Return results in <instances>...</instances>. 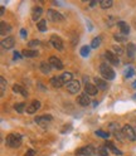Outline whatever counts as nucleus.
<instances>
[{"mask_svg":"<svg viewBox=\"0 0 136 156\" xmlns=\"http://www.w3.org/2000/svg\"><path fill=\"white\" fill-rule=\"evenodd\" d=\"M6 146L12 149H16L22 145V136L19 133H10L6 136V140H5Z\"/></svg>","mask_w":136,"mask_h":156,"instance_id":"1","label":"nucleus"},{"mask_svg":"<svg viewBox=\"0 0 136 156\" xmlns=\"http://www.w3.org/2000/svg\"><path fill=\"white\" fill-rule=\"evenodd\" d=\"M100 73H101V76L105 78V80L111 81V80L115 78V71L107 63H101L100 64Z\"/></svg>","mask_w":136,"mask_h":156,"instance_id":"2","label":"nucleus"},{"mask_svg":"<svg viewBox=\"0 0 136 156\" xmlns=\"http://www.w3.org/2000/svg\"><path fill=\"white\" fill-rule=\"evenodd\" d=\"M122 133L125 136V139H127L129 141H135L136 140V132L130 125H125L123 126L122 127Z\"/></svg>","mask_w":136,"mask_h":156,"instance_id":"3","label":"nucleus"},{"mask_svg":"<svg viewBox=\"0 0 136 156\" xmlns=\"http://www.w3.org/2000/svg\"><path fill=\"white\" fill-rule=\"evenodd\" d=\"M53 120V117L51 115H43V116H38L35 117V123H38L42 127H47Z\"/></svg>","mask_w":136,"mask_h":156,"instance_id":"4","label":"nucleus"},{"mask_svg":"<svg viewBox=\"0 0 136 156\" xmlns=\"http://www.w3.org/2000/svg\"><path fill=\"white\" fill-rule=\"evenodd\" d=\"M47 15L51 22H62L64 19V16L61 13H58L57 10H53V9H49V10L47 12Z\"/></svg>","mask_w":136,"mask_h":156,"instance_id":"5","label":"nucleus"},{"mask_svg":"<svg viewBox=\"0 0 136 156\" xmlns=\"http://www.w3.org/2000/svg\"><path fill=\"white\" fill-rule=\"evenodd\" d=\"M66 87H67V91L70 92V93H72V94L78 93L80 90H81V84H80V82H77V81H74V80L71 81L70 83H67Z\"/></svg>","mask_w":136,"mask_h":156,"instance_id":"6","label":"nucleus"},{"mask_svg":"<svg viewBox=\"0 0 136 156\" xmlns=\"http://www.w3.org/2000/svg\"><path fill=\"white\" fill-rule=\"evenodd\" d=\"M95 152H96V150L92 146H84V147H81L76 151V154L78 156H92Z\"/></svg>","mask_w":136,"mask_h":156,"instance_id":"7","label":"nucleus"},{"mask_svg":"<svg viewBox=\"0 0 136 156\" xmlns=\"http://www.w3.org/2000/svg\"><path fill=\"white\" fill-rule=\"evenodd\" d=\"M49 64L52 66V68H54V69H63V63H62V61L59 59L58 57H54V55H52L51 58H49Z\"/></svg>","mask_w":136,"mask_h":156,"instance_id":"8","label":"nucleus"},{"mask_svg":"<svg viewBox=\"0 0 136 156\" xmlns=\"http://www.w3.org/2000/svg\"><path fill=\"white\" fill-rule=\"evenodd\" d=\"M15 44V39L13 37H6L5 39H3L2 41V48L3 49H12V48L14 47Z\"/></svg>","mask_w":136,"mask_h":156,"instance_id":"9","label":"nucleus"},{"mask_svg":"<svg viewBox=\"0 0 136 156\" xmlns=\"http://www.w3.org/2000/svg\"><path fill=\"white\" fill-rule=\"evenodd\" d=\"M51 43H52V45L55 48L57 51H63V41L59 37L52 35L51 37Z\"/></svg>","mask_w":136,"mask_h":156,"instance_id":"10","label":"nucleus"},{"mask_svg":"<svg viewBox=\"0 0 136 156\" xmlns=\"http://www.w3.org/2000/svg\"><path fill=\"white\" fill-rule=\"evenodd\" d=\"M39 108H41V102L38 100H34L27 106V112L32 115V113H35Z\"/></svg>","mask_w":136,"mask_h":156,"instance_id":"11","label":"nucleus"},{"mask_svg":"<svg viewBox=\"0 0 136 156\" xmlns=\"http://www.w3.org/2000/svg\"><path fill=\"white\" fill-rule=\"evenodd\" d=\"M105 57H106V59H107V62L111 63V64H113V66H117L119 62H120V61H119V57L116 55L115 53L110 52V51L105 52Z\"/></svg>","mask_w":136,"mask_h":156,"instance_id":"12","label":"nucleus"},{"mask_svg":"<svg viewBox=\"0 0 136 156\" xmlns=\"http://www.w3.org/2000/svg\"><path fill=\"white\" fill-rule=\"evenodd\" d=\"M77 102H78L81 106L86 107V106H88V105L91 103V100H90V97H88V94H87V93H82V94L78 96V98H77Z\"/></svg>","mask_w":136,"mask_h":156,"instance_id":"13","label":"nucleus"},{"mask_svg":"<svg viewBox=\"0 0 136 156\" xmlns=\"http://www.w3.org/2000/svg\"><path fill=\"white\" fill-rule=\"evenodd\" d=\"M97 90L98 88L92 83H86V86H84V93H87L88 96H95L97 93Z\"/></svg>","mask_w":136,"mask_h":156,"instance_id":"14","label":"nucleus"},{"mask_svg":"<svg viewBox=\"0 0 136 156\" xmlns=\"http://www.w3.org/2000/svg\"><path fill=\"white\" fill-rule=\"evenodd\" d=\"M117 27H119V29H120V33H121V34L125 35V34H129V33H130V27L127 25V23L120 20V22H117Z\"/></svg>","mask_w":136,"mask_h":156,"instance_id":"15","label":"nucleus"},{"mask_svg":"<svg viewBox=\"0 0 136 156\" xmlns=\"http://www.w3.org/2000/svg\"><path fill=\"white\" fill-rule=\"evenodd\" d=\"M51 84H52V87H54V88H61L64 83H63L61 77H52L51 78Z\"/></svg>","mask_w":136,"mask_h":156,"instance_id":"16","label":"nucleus"},{"mask_svg":"<svg viewBox=\"0 0 136 156\" xmlns=\"http://www.w3.org/2000/svg\"><path fill=\"white\" fill-rule=\"evenodd\" d=\"M95 86L97 87L98 90H102V91H105V90H107V83H106L103 80H101V78H95Z\"/></svg>","mask_w":136,"mask_h":156,"instance_id":"17","label":"nucleus"},{"mask_svg":"<svg viewBox=\"0 0 136 156\" xmlns=\"http://www.w3.org/2000/svg\"><path fill=\"white\" fill-rule=\"evenodd\" d=\"M42 13H43V9H42L41 6H35V8H33V12H32V19L37 22V19H39V18H41Z\"/></svg>","mask_w":136,"mask_h":156,"instance_id":"18","label":"nucleus"},{"mask_svg":"<svg viewBox=\"0 0 136 156\" xmlns=\"http://www.w3.org/2000/svg\"><path fill=\"white\" fill-rule=\"evenodd\" d=\"M13 91H14L15 93H20V94H22V96H24V97H27V96H28L27 90L24 88V87H22L20 84H14V86H13Z\"/></svg>","mask_w":136,"mask_h":156,"instance_id":"19","label":"nucleus"},{"mask_svg":"<svg viewBox=\"0 0 136 156\" xmlns=\"http://www.w3.org/2000/svg\"><path fill=\"white\" fill-rule=\"evenodd\" d=\"M39 68H41L42 73L48 74V73L51 72V69H52V66L49 64V62H42V63H41V66H39Z\"/></svg>","mask_w":136,"mask_h":156,"instance_id":"20","label":"nucleus"},{"mask_svg":"<svg viewBox=\"0 0 136 156\" xmlns=\"http://www.w3.org/2000/svg\"><path fill=\"white\" fill-rule=\"evenodd\" d=\"M0 28H2V30H0V33H2V35H6L8 33L12 32V27L6 24L5 22H2V24H0Z\"/></svg>","mask_w":136,"mask_h":156,"instance_id":"21","label":"nucleus"},{"mask_svg":"<svg viewBox=\"0 0 136 156\" xmlns=\"http://www.w3.org/2000/svg\"><path fill=\"white\" fill-rule=\"evenodd\" d=\"M61 78H62L63 83L67 84V83H70L71 81H73V74H72L71 72H64V73L61 76Z\"/></svg>","mask_w":136,"mask_h":156,"instance_id":"22","label":"nucleus"},{"mask_svg":"<svg viewBox=\"0 0 136 156\" xmlns=\"http://www.w3.org/2000/svg\"><path fill=\"white\" fill-rule=\"evenodd\" d=\"M127 55L130 57V58H134L135 57V53H136V45L134 44V43H129L127 44Z\"/></svg>","mask_w":136,"mask_h":156,"instance_id":"23","label":"nucleus"},{"mask_svg":"<svg viewBox=\"0 0 136 156\" xmlns=\"http://www.w3.org/2000/svg\"><path fill=\"white\" fill-rule=\"evenodd\" d=\"M23 55L24 57H28V58H33V57H37L38 55V52L34 51V49H24L23 51Z\"/></svg>","mask_w":136,"mask_h":156,"instance_id":"24","label":"nucleus"},{"mask_svg":"<svg viewBox=\"0 0 136 156\" xmlns=\"http://www.w3.org/2000/svg\"><path fill=\"white\" fill-rule=\"evenodd\" d=\"M106 147L110 149V150H111V151H112L115 155H121V154H122V152H121V151H120L117 147H116V146H115L112 142H107V144H106Z\"/></svg>","mask_w":136,"mask_h":156,"instance_id":"25","label":"nucleus"},{"mask_svg":"<svg viewBox=\"0 0 136 156\" xmlns=\"http://www.w3.org/2000/svg\"><path fill=\"white\" fill-rule=\"evenodd\" d=\"M37 27H38V29H39L41 32H45L47 30V20L45 19H41V20H38Z\"/></svg>","mask_w":136,"mask_h":156,"instance_id":"26","label":"nucleus"},{"mask_svg":"<svg viewBox=\"0 0 136 156\" xmlns=\"http://www.w3.org/2000/svg\"><path fill=\"white\" fill-rule=\"evenodd\" d=\"M14 108H15V111H16L18 113H23L24 110H27V107H25V103H16V105L14 106Z\"/></svg>","mask_w":136,"mask_h":156,"instance_id":"27","label":"nucleus"},{"mask_svg":"<svg viewBox=\"0 0 136 156\" xmlns=\"http://www.w3.org/2000/svg\"><path fill=\"white\" fill-rule=\"evenodd\" d=\"M5 88H6V81H5L4 77H2V78H0V94H2V96L4 94Z\"/></svg>","mask_w":136,"mask_h":156,"instance_id":"28","label":"nucleus"},{"mask_svg":"<svg viewBox=\"0 0 136 156\" xmlns=\"http://www.w3.org/2000/svg\"><path fill=\"white\" fill-rule=\"evenodd\" d=\"M101 44V38L100 37H96L92 39V43H91V48H97V47H100Z\"/></svg>","mask_w":136,"mask_h":156,"instance_id":"29","label":"nucleus"},{"mask_svg":"<svg viewBox=\"0 0 136 156\" xmlns=\"http://www.w3.org/2000/svg\"><path fill=\"white\" fill-rule=\"evenodd\" d=\"M90 52H91V49H90L88 45H83V47L81 48V55H82V57H87V55L90 54Z\"/></svg>","mask_w":136,"mask_h":156,"instance_id":"30","label":"nucleus"},{"mask_svg":"<svg viewBox=\"0 0 136 156\" xmlns=\"http://www.w3.org/2000/svg\"><path fill=\"white\" fill-rule=\"evenodd\" d=\"M112 4H113V3L111 2V0H103V2H100V5H101L102 9H107V8H110Z\"/></svg>","mask_w":136,"mask_h":156,"instance_id":"31","label":"nucleus"},{"mask_svg":"<svg viewBox=\"0 0 136 156\" xmlns=\"http://www.w3.org/2000/svg\"><path fill=\"white\" fill-rule=\"evenodd\" d=\"M96 135L100 136V137H103V139H107L109 136H110L109 132H103V131H101V130H97V131H96Z\"/></svg>","mask_w":136,"mask_h":156,"instance_id":"32","label":"nucleus"},{"mask_svg":"<svg viewBox=\"0 0 136 156\" xmlns=\"http://www.w3.org/2000/svg\"><path fill=\"white\" fill-rule=\"evenodd\" d=\"M98 152L101 156H107L109 155V151H107V147L106 146H101V147L98 149Z\"/></svg>","mask_w":136,"mask_h":156,"instance_id":"33","label":"nucleus"},{"mask_svg":"<svg viewBox=\"0 0 136 156\" xmlns=\"http://www.w3.org/2000/svg\"><path fill=\"white\" fill-rule=\"evenodd\" d=\"M112 49H113V52H115L116 54H122V53H123L122 48H121V47H117V45H113V47H112Z\"/></svg>","mask_w":136,"mask_h":156,"instance_id":"34","label":"nucleus"},{"mask_svg":"<svg viewBox=\"0 0 136 156\" xmlns=\"http://www.w3.org/2000/svg\"><path fill=\"white\" fill-rule=\"evenodd\" d=\"M113 38H115L117 42H123V41H125V35H123V34H115Z\"/></svg>","mask_w":136,"mask_h":156,"instance_id":"35","label":"nucleus"},{"mask_svg":"<svg viewBox=\"0 0 136 156\" xmlns=\"http://www.w3.org/2000/svg\"><path fill=\"white\" fill-rule=\"evenodd\" d=\"M28 45H29V47H38V45H41V42L35 39V41H30V42H29Z\"/></svg>","mask_w":136,"mask_h":156,"instance_id":"36","label":"nucleus"},{"mask_svg":"<svg viewBox=\"0 0 136 156\" xmlns=\"http://www.w3.org/2000/svg\"><path fill=\"white\" fill-rule=\"evenodd\" d=\"M132 74H134V69H132V68H129V71L125 72V77H126V78L132 77Z\"/></svg>","mask_w":136,"mask_h":156,"instance_id":"37","label":"nucleus"},{"mask_svg":"<svg viewBox=\"0 0 136 156\" xmlns=\"http://www.w3.org/2000/svg\"><path fill=\"white\" fill-rule=\"evenodd\" d=\"M24 156H35V150H32V149H30V150H28L27 154H25Z\"/></svg>","mask_w":136,"mask_h":156,"instance_id":"38","label":"nucleus"},{"mask_svg":"<svg viewBox=\"0 0 136 156\" xmlns=\"http://www.w3.org/2000/svg\"><path fill=\"white\" fill-rule=\"evenodd\" d=\"M20 35H22L23 38H27V32L24 30V29H22V30H20Z\"/></svg>","mask_w":136,"mask_h":156,"instance_id":"39","label":"nucleus"},{"mask_svg":"<svg viewBox=\"0 0 136 156\" xmlns=\"http://www.w3.org/2000/svg\"><path fill=\"white\" fill-rule=\"evenodd\" d=\"M14 58L15 59H20V54H19L18 52H14Z\"/></svg>","mask_w":136,"mask_h":156,"instance_id":"40","label":"nucleus"},{"mask_svg":"<svg viewBox=\"0 0 136 156\" xmlns=\"http://www.w3.org/2000/svg\"><path fill=\"white\" fill-rule=\"evenodd\" d=\"M132 87H134V88H136V81H135V82L132 83Z\"/></svg>","mask_w":136,"mask_h":156,"instance_id":"41","label":"nucleus"},{"mask_svg":"<svg viewBox=\"0 0 136 156\" xmlns=\"http://www.w3.org/2000/svg\"><path fill=\"white\" fill-rule=\"evenodd\" d=\"M134 98H136V94H134Z\"/></svg>","mask_w":136,"mask_h":156,"instance_id":"42","label":"nucleus"}]
</instances>
